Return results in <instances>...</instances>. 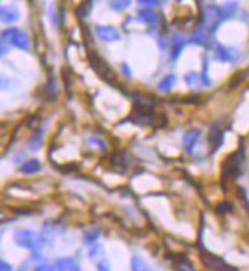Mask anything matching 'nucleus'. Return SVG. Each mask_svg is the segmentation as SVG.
Masks as SVG:
<instances>
[{
  "instance_id": "f257e3e1",
  "label": "nucleus",
  "mask_w": 249,
  "mask_h": 271,
  "mask_svg": "<svg viewBox=\"0 0 249 271\" xmlns=\"http://www.w3.org/2000/svg\"><path fill=\"white\" fill-rule=\"evenodd\" d=\"M14 241L19 247L28 248L31 251H37L43 246V239L31 230H17L14 233Z\"/></svg>"
},
{
  "instance_id": "f03ea898",
  "label": "nucleus",
  "mask_w": 249,
  "mask_h": 271,
  "mask_svg": "<svg viewBox=\"0 0 249 271\" xmlns=\"http://www.w3.org/2000/svg\"><path fill=\"white\" fill-rule=\"evenodd\" d=\"M3 37L11 41V45H14L19 49L26 50L28 48H29V38H28V35L25 32H22L19 29H8L3 32Z\"/></svg>"
},
{
  "instance_id": "7ed1b4c3",
  "label": "nucleus",
  "mask_w": 249,
  "mask_h": 271,
  "mask_svg": "<svg viewBox=\"0 0 249 271\" xmlns=\"http://www.w3.org/2000/svg\"><path fill=\"white\" fill-rule=\"evenodd\" d=\"M202 262L211 268L213 271H236L234 268H231L223 259H220L219 256H214L211 253H202Z\"/></svg>"
},
{
  "instance_id": "20e7f679",
  "label": "nucleus",
  "mask_w": 249,
  "mask_h": 271,
  "mask_svg": "<svg viewBox=\"0 0 249 271\" xmlns=\"http://www.w3.org/2000/svg\"><path fill=\"white\" fill-rule=\"evenodd\" d=\"M90 259L92 262L96 265L98 271H110V267H109V261L106 259V254H104V250L100 244H93L92 248H90Z\"/></svg>"
},
{
  "instance_id": "39448f33",
  "label": "nucleus",
  "mask_w": 249,
  "mask_h": 271,
  "mask_svg": "<svg viewBox=\"0 0 249 271\" xmlns=\"http://www.w3.org/2000/svg\"><path fill=\"white\" fill-rule=\"evenodd\" d=\"M95 32L98 35V38H101L106 43H115L121 40V34L116 27L113 26H96Z\"/></svg>"
},
{
  "instance_id": "423d86ee",
  "label": "nucleus",
  "mask_w": 249,
  "mask_h": 271,
  "mask_svg": "<svg viewBox=\"0 0 249 271\" xmlns=\"http://www.w3.org/2000/svg\"><path fill=\"white\" fill-rule=\"evenodd\" d=\"M236 58H237L236 49L225 48V46H217L216 60L222 61V63H232V61H236Z\"/></svg>"
},
{
  "instance_id": "0eeeda50",
  "label": "nucleus",
  "mask_w": 249,
  "mask_h": 271,
  "mask_svg": "<svg viewBox=\"0 0 249 271\" xmlns=\"http://www.w3.org/2000/svg\"><path fill=\"white\" fill-rule=\"evenodd\" d=\"M200 139V131L199 130H190L184 134V148L187 152H193V149H194L196 144L199 142Z\"/></svg>"
},
{
  "instance_id": "6e6552de",
  "label": "nucleus",
  "mask_w": 249,
  "mask_h": 271,
  "mask_svg": "<svg viewBox=\"0 0 249 271\" xmlns=\"http://www.w3.org/2000/svg\"><path fill=\"white\" fill-rule=\"evenodd\" d=\"M19 19V11L16 8H0V22L3 23H14Z\"/></svg>"
},
{
  "instance_id": "1a4fd4ad",
  "label": "nucleus",
  "mask_w": 249,
  "mask_h": 271,
  "mask_svg": "<svg viewBox=\"0 0 249 271\" xmlns=\"http://www.w3.org/2000/svg\"><path fill=\"white\" fill-rule=\"evenodd\" d=\"M185 43L187 41L184 40V37H179V35L173 37V40H171V60H177V56L181 55V52L185 48Z\"/></svg>"
},
{
  "instance_id": "9d476101",
  "label": "nucleus",
  "mask_w": 249,
  "mask_h": 271,
  "mask_svg": "<svg viewBox=\"0 0 249 271\" xmlns=\"http://www.w3.org/2000/svg\"><path fill=\"white\" fill-rule=\"evenodd\" d=\"M138 14H139V20L147 23V25H158V22H159L158 14L155 11H151V9H142Z\"/></svg>"
},
{
  "instance_id": "9b49d317",
  "label": "nucleus",
  "mask_w": 249,
  "mask_h": 271,
  "mask_svg": "<svg viewBox=\"0 0 249 271\" xmlns=\"http://www.w3.org/2000/svg\"><path fill=\"white\" fill-rule=\"evenodd\" d=\"M40 168H41L40 162L35 160V159H31V160H26L20 166V171H22V172H25V174H35V172H38V171H40Z\"/></svg>"
},
{
  "instance_id": "f8f14e48",
  "label": "nucleus",
  "mask_w": 249,
  "mask_h": 271,
  "mask_svg": "<svg viewBox=\"0 0 249 271\" xmlns=\"http://www.w3.org/2000/svg\"><path fill=\"white\" fill-rule=\"evenodd\" d=\"M222 139H223L222 130H220L219 126H214L213 131H211V136H210V142H211V145H213V151H216L220 147V144H222Z\"/></svg>"
},
{
  "instance_id": "ddd939ff",
  "label": "nucleus",
  "mask_w": 249,
  "mask_h": 271,
  "mask_svg": "<svg viewBox=\"0 0 249 271\" xmlns=\"http://www.w3.org/2000/svg\"><path fill=\"white\" fill-rule=\"evenodd\" d=\"M174 82H176V76H174V75H167V76H165V78L159 82L158 89H159L161 92H164V93H167V92H170V90L173 89Z\"/></svg>"
},
{
  "instance_id": "4468645a",
  "label": "nucleus",
  "mask_w": 249,
  "mask_h": 271,
  "mask_svg": "<svg viewBox=\"0 0 249 271\" xmlns=\"http://www.w3.org/2000/svg\"><path fill=\"white\" fill-rule=\"evenodd\" d=\"M74 265H75V262L71 258H61L58 261H55V264H54L55 271H69Z\"/></svg>"
},
{
  "instance_id": "2eb2a0df",
  "label": "nucleus",
  "mask_w": 249,
  "mask_h": 271,
  "mask_svg": "<svg viewBox=\"0 0 249 271\" xmlns=\"http://www.w3.org/2000/svg\"><path fill=\"white\" fill-rule=\"evenodd\" d=\"M132 271H153V270L150 268V265L144 259L135 256V258L132 259Z\"/></svg>"
},
{
  "instance_id": "dca6fc26",
  "label": "nucleus",
  "mask_w": 249,
  "mask_h": 271,
  "mask_svg": "<svg viewBox=\"0 0 249 271\" xmlns=\"http://www.w3.org/2000/svg\"><path fill=\"white\" fill-rule=\"evenodd\" d=\"M132 5V0H109V6L113 11H124Z\"/></svg>"
},
{
  "instance_id": "f3484780",
  "label": "nucleus",
  "mask_w": 249,
  "mask_h": 271,
  "mask_svg": "<svg viewBox=\"0 0 249 271\" xmlns=\"http://www.w3.org/2000/svg\"><path fill=\"white\" fill-rule=\"evenodd\" d=\"M193 41L199 43V45H205V43L208 41V34H206L203 29L202 31H197L194 35H193Z\"/></svg>"
},
{
  "instance_id": "a211bd4d",
  "label": "nucleus",
  "mask_w": 249,
  "mask_h": 271,
  "mask_svg": "<svg viewBox=\"0 0 249 271\" xmlns=\"http://www.w3.org/2000/svg\"><path fill=\"white\" fill-rule=\"evenodd\" d=\"M100 230H90V232H87L86 235H84V241L87 242V244H90V246H93V242L96 241V238L100 236V233H98Z\"/></svg>"
},
{
  "instance_id": "6ab92c4d",
  "label": "nucleus",
  "mask_w": 249,
  "mask_h": 271,
  "mask_svg": "<svg viewBox=\"0 0 249 271\" xmlns=\"http://www.w3.org/2000/svg\"><path fill=\"white\" fill-rule=\"evenodd\" d=\"M176 271H193V265L188 261L182 259L179 264H176Z\"/></svg>"
},
{
  "instance_id": "aec40b11",
  "label": "nucleus",
  "mask_w": 249,
  "mask_h": 271,
  "mask_svg": "<svg viewBox=\"0 0 249 271\" xmlns=\"http://www.w3.org/2000/svg\"><path fill=\"white\" fill-rule=\"evenodd\" d=\"M89 144H90V145H95V147H100L101 149L106 148V144H104V142H103L98 136H92V137H89Z\"/></svg>"
},
{
  "instance_id": "412c9836",
  "label": "nucleus",
  "mask_w": 249,
  "mask_h": 271,
  "mask_svg": "<svg viewBox=\"0 0 249 271\" xmlns=\"http://www.w3.org/2000/svg\"><path fill=\"white\" fill-rule=\"evenodd\" d=\"M185 81H187L188 85H191V87H194V85L199 82V78H197L196 74H188V75L185 76Z\"/></svg>"
},
{
  "instance_id": "4be33fe9",
  "label": "nucleus",
  "mask_w": 249,
  "mask_h": 271,
  "mask_svg": "<svg viewBox=\"0 0 249 271\" xmlns=\"http://www.w3.org/2000/svg\"><path fill=\"white\" fill-rule=\"evenodd\" d=\"M141 5H145L147 8H151V6H158L159 5V0H138Z\"/></svg>"
},
{
  "instance_id": "5701e85b",
  "label": "nucleus",
  "mask_w": 249,
  "mask_h": 271,
  "mask_svg": "<svg viewBox=\"0 0 249 271\" xmlns=\"http://www.w3.org/2000/svg\"><path fill=\"white\" fill-rule=\"evenodd\" d=\"M35 271H55V267L49 264H41L35 268Z\"/></svg>"
},
{
  "instance_id": "b1692460",
  "label": "nucleus",
  "mask_w": 249,
  "mask_h": 271,
  "mask_svg": "<svg viewBox=\"0 0 249 271\" xmlns=\"http://www.w3.org/2000/svg\"><path fill=\"white\" fill-rule=\"evenodd\" d=\"M0 271H12V267L5 261H0Z\"/></svg>"
},
{
  "instance_id": "393cba45",
  "label": "nucleus",
  "mask_w": 249,
  "mask_h": 271,
  "mask_svg": "<svg viewBox=\"0 0 249 271\" xmlns=\"http://www.w3.org/2000/svg\"><path fill=\"white\" fill-rule=\"evenodd\" d=\"M69 271H81V270H80V268H77V267L74 265V267H72L71 270H69Z\"/></svg>"
},
{
  "instance_id": "a878e982",
  "label": "nucleus",
  "mask_w": 249,
  "mask_h": 271,
  "mask_svg": "<svg viewBox=\"0 0 249 271\" xmlns=\"http://www.w3.org/2000/svg\"><path fill=\"white\" fill-rule=\"evenodd\" d=\"M0 53H2V50H0Z\"/></svg>"
}]
</instances>
